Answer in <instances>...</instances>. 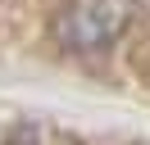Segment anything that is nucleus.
<instances>
[{
  "label": "nucleus",
  "mask_w": 150,
  "mask_h": 145,
  "mask_svg": "<svg viewBox=\"0 0 150 145\" xmlns=\"http://www.w3.org/2000/svg\"><path fill=\"white\" fill-rule=\"evenodd\" d=\"M132 9H137V0H68L55 18V41L73 54L105 50L132 23Z\"/></svg>",
  "instance_id": "1"
}]
</instances>
